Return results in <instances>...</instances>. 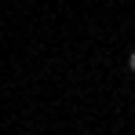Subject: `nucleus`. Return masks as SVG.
Here are the masks:
<instances>
[{
	"label": "nucleus",
	"mask_w": 135,
	"mask_h": 135,
	"mask_svg": "<svg viewBox=\"0 0 135 135\" xmlns=\"http://www.w3.org/2000/svg\"><path fill=\"white\" fill-rule=\"evenodd\" d=\"M128 69H132V73H135V51H132V55H128Z\"/></svg>",
	"instance_id": "obj_1"
}]
</instances>
